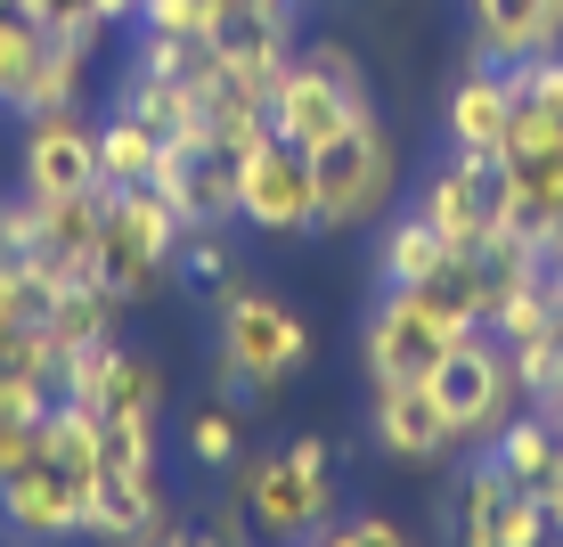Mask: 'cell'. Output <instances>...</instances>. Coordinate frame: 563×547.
<instances>
[{
  "instance_id": "1",
  "label": "cell",
  "mask_w": 563,
  "mask_h": 547,
  "mask_svg": "<svg viewBox=\"0 0 563 547\" xmlns=\"http://www.w3.org/2000/svg\"><path fill=\"white\" fill-rule=\"evenodd\" d=\"M367 114H376V83H367V66L352 57V42H335V33L302 42L286 57L278 90H269V131H278L286 147H302V155L335 147Z\"/></svg>"
},
{
  "instance_id": "2",
  "label": "cell",
  "mask_w": 563,
  "mask_h": 547,
  "mask_svg": "<svg viewBox=\"0 0 563 547\" xmlns=\"http://www.w3.org/2000/svg\"><path fill=\"white\" fill-rule=\"evenodd\" d=\"M238 499L254 515L262 539H310L319 523L343 515V491H335V441L327 434H295L278 449L238 466Z\"/></svg>"
},
{
  "instance_id": "3",
  "label": "cell",
  "mask_w": 563,
  "mask_h": 547,
  "mask_svg": "<svg viewBox=\"0 0 563 547\" xmlns=\"http://www.w3.org/2000/svg\"><path fill=\"white\" fill-rule=\"evenodd\" d=\"M212 360L238 368V376H254L262 393H286V384L310 368V351H319V336H310V319L286 295H262V286H212Z\"/></svg>"
},
{
  "instance_id": "4",
  "label": "cell",
  "mask_w": 563,
  "mask_h": 547,
  "mask_svg": "<svg viewBox=\"0 0 563 547\" xmlns=\"http://www.w3.org/2000/svg\"><path fill=\"white\" fill-rule=\"evenodd\" d=\"M180 238L188 221L172 212L164 188H107V229H99V286L114 303H155L172 278V262H180Z\"/></svg>"
},
{
  "instance_id": "5",
  "label": "cell",
  "mask_w": 563,
  "mask_h": 547,
  "mask_svg": "<svg viewBox=\"0 0 563 547\" xmlns=\"http://www.w3.org/2000/svg\"><path fill=\"white\" fill-rule=\"evenodd\" d=\"M310 172H319V238H352V229H376L384 212H400V147L384 114H367L335 147H319Z\"/></svg>"
},
{
  "instance_id": "6",
  "label": "cell",
  "mask_w": 563,
  "mask_h": 547,
  "mask_svg": "<svg viewBox=\"0 0 563 547\" xmlns=\"http://www.w3.org/2000/svg\"><path fill=\"white\" fill-rule=\"evenodd\" d=\"M424 384H433V401H441V417H450L457 441H490L515 408H531V401H522V384H515V360H507V343H498V327L457 336L433 360V376H424Z\"/></svg>"
},
{
  "instance_id": "7",
  "label": "cell",
  "mask_w": 563,
  "mask_h": 547,
  "mask_svg": "<svg viewBox=\"0 0 563 547\" xmlns=\"http://www.w3.org/2000/svg\"><path fill=\"white\" fill-rule=\"evenodd\" d=\"M441 539L450 547H548L555 523H548V506H539L531 482H515L507 466L482 449V458L457 474L450 506H441Z\"/></svg>"
},
{
  "instance_id": "8",
  "label": "cell",
  "mask_w": 563,
  "mask_h": 547,
  "mask_svg": "<svg viewBox=\"0 0 563 547\" xmlns=\"http://www.w3.org/2000/svg\"><path fill=\"white\" fill-rule=\"evenodd\" d=\"M417 212L441 229V245H450V253H474L490 229L515 221L507 155H465V147H450V155L417 180Z\"/></svg>"
},
{
  "instance_id": "9",
  "label": "cell",
  "mask_w": 563,
  "mask_h": 547,
  "mask_svg": "<svg viewBox=\"0 0 563 547\" xmlns=\"http://www.w3.org/2000/svg\"><path fill=\"white\" fill-rule=\"evenodd\" d=\"M238 221L262 238H319V172L278 131L254 155H238Z\"/></svg>"
},
{
  "instance_id": "10",
  "label": "cell",
  "mask_w": 563,
  "mask_h": 547,
  "mask_svg": "<svg viewBox=\"0 0 563 547\" xmlns=\"http://www.w3.org/2000/svg\"><path fill=\"white\" fill-rule=\"evenodd\" d=\"M25 140H16V180L25 197H82L99 188V123L82 107H49V114H25Z\"/></svg>"
},
{
  "instance_id": "11",
  "label": "cell",
  "mask_w": 563,
  "mask_h": 547,
  "mask_svg": "<svg viewBox=\"0 0 563 547\" xmlns=\"http://www.w3.org/2000/svg\"><path fill=\"white\" fill-rule=\"evenodd\" d=\"M82 515H90V482L57 474L49 458H33L25 474L0 482V539H16V547H74Z\"/></svg>"
},
{
  "instance_id": "12",
  "label": "cell",
  "mask_w": 563,
  "mask_h": 547,
  "mask_svg": "<svg viewBox=\"0 0 563 547\" xmlns=\"http://www.w3.org/2000/svg\"><path fill=\"white\" fill-rule=\"evenodd\" d=\"M367 441H376L393 466H417V474H433V466H450L457 449H465V441L450 434V417H441L433 384H376Z\"/></svg>"
},
{
  "instance_id": "13",
  "label": "cell",
  "mask_w": 563,
  "mask_h": 547,
  "mask_svg": "<svg viewBox=\"0 0 563 547\" xmlns=\"http://www.w3.org/2000/svg\"><path fill=\"white\" fill-rule=\"evenodd\" d=\"M507 131H515V83H507V66L474 57L450 83V99H441V140L465 155H507Z\"/></svg>"
},
{
  "instance_id": "14",
  "label": "cell",
  "mask_w": 563,
  "mask_h": 547,
  "mask_svg": "<svg viewBox=\"0 0 563 547\" xmlns=\"http://www.w3.org/2000/svg\"><path fill=\"white\" fill-rule=\"evenodd\" d=\"M474 57L490 66H522L539 50H563V0H457Z\"/></svg>"
},
{
  "instance_id": "15",
  "label": "cell",
  "mask_w": 563,
  "mask_h": 547,
  "mask_svg": "<svg viewBox=\"0 0 563 547\" xmlns=\"http://www.w3.org/2000/svg\"><path fill=\"white\" fill-rule=\"evenodd\" d=\"M164 523H172L164 482H155V474H114V466H99V482H90V515H82V539H99V547H147Z\"/></svg>"
},
{
  "instance_id": "16",
  "label": "cell",
  "mask_w": 563,
  "mask_h": 547,
  "mask_svg": "<svg viewBox=\"0 0 563 547\" xmlns=\"http://www.w3.org/2000/svg\"><path fill=\"white\" fill-rule=\"evenodd\" d=\"M367 270H376V286H424V278L450 270V245H441V229L417 205H400V212L376 221V262Z\"/></svg>"
},
{
  "instance_id": "17",
  "label": "cell",
  "mask_w": 563,
  "mask_h": 547,
  "mask_svg": "<svg viewBox=\"0 0 563 547\" xmlns=\"http://www.w3.org/2000/svg\"><path fill=\"white\" fill-rule=\"evenodd\" d=\"M114 319H123V303L107 295L99 278H74V286H57L49 310H42V327L66 351H90V343H114Z\"/></svg>"
},
{
  "instance_id": "18",
  "label": "cell",
  "mask_w": 563,
  "mask_h": 547,
  "mask_svg": "<svg viewBox=\"0 0 563 547\" xmlns=\"http://www.w3.org/2000/svg\"><path fill=\"white\" fill-rule=\"evenodd\" d=\"M482 449H490V458L507 466L515 482H531V491H539V482L555 474V458H563V434H555L548 417H539V408H515V417L498 425V434L482 441Z\"/></svg>"
},
{
  "instance_id": "19",
  "label": "cell",
  "mask_w": 563,
  "mask_h": 547,
  "mask_svg": "<svg viewBox=\"0 0 563 547\" xmlns=\"http://www.w3.org/2000/svg\"><path fill=\"white\" fill-rule=\"evenodd\" d=\"M155 155H164V131H147L140 114L114 107L99 123V188H140L155 180Z\"/></svg>"
},
{
  "instance_id": "20",
  "label": "cell",
  "mask_w": 563,
  "mask_h": 547,
  "mask_svg": "<svg viewBox=\"0 0 563 547\" xmlns=\"http://www.w3.org/2000/svg\"><path fill=\"white\" fill-rule=\"evenodd\" d=\"M42 57H49V33L25 9H0V114H25L33 83H42Z\"/></svg>"
},
{
  "instance_id": "21",
  "label": "cell",
  "mask_w": 563,
  "mask_h": 547,
  "mask_svg": "<svg viewBox=\"0 0 563 547\" xmlns=\"http://www.w3.org/2000/svg\"><path fill=\"white\" fill-rule=\"evenodd\" d=\"M229 0H140V33H172V42L188 50H212L229 33Z\"/></svg>"
},
{
  "instance_id": "22",
  "label": "cell",
  "mask_w": 563,
  "mask_h": 547,
  "mask_svg": "<svg viewBox=\"0 0 563 547\" xmlns=\"http://www.w3.org/2000/svg\"><path fill=\"white\" fill-rule=\"evenodd\" d=\"M180 441H188V458H197L205 474H238V466H245V417L229 401H205Z\"/></svg>"
},
{
  "instance_id": "23",
  "label": "cell",
  "mask_w": 563,
  "mask_h": 547,
  "mask_svg": "<svg viewBox=\"0 0 563 547\" xmlns=\"http://www.w3.org/2000/svg\"><path fill=\"white\" fill-rule=\"evenodd\" d=\"M155 458H164V417H131V408L99 417V466H114V474H155Z\"/></svg>"
},
{
  "instance_id": "24",
  "label": "cell",
  "mask_w": 563,
  "mask_h": 547,
  "mask_svg": "<svg viewBox=\"0 0 563 547\" xmlns=\"http://www.w3.org/2000/svg\"><path fill=\"white\" fill-rule=\"evenodd\" d=\"M164 393H172V376L147 360V351H114V384H107V408L99 417H114V408H131V417H164Z\"/></svg>"
},
{
  "instance_id": "25",
  "label": "cell",
  "mask_w": 563,
  "mask_h": 547,
  "mask_svg": "<svg viewBox=\"0 0 563 547\" xmlns=\"http://www.w3.org/2000/svg\"><path fill=\"white\" fill-rule=\"evenodd\" d=\"M172 278H188V286H229V278H238V253H229L221 229H188V238H180V262H172Z\"/></svg>"
},
{
  "instance_id": "26",
  "label": "cell",
  "mask_w": 563,
  "mask_h": 547,
  "mask_svg": "<svg viewBox=\"0 0 563 547\" xmlns=\"http://www.w3.org/2000/svg\"><path fill=\"white\" fill-rule=\"evenodd\" d=\"M16 9H25L42 33H57V42H82V50H99V42H107L99 0H16Z\"/></svg>"
},
{
  "instance_id": "27",
  "label": "cell",
  "mask_w": 563,
  "mask_h": 547,
  "mask_svg": "<svg viewBox=\"0 0 563 547\" xmlns=\"http://www.w3.org/2000/svg\"><path fill=\"white\" fill-rule=\"evenodd\" d=\"M507 83H515V107L563 114V50H539V57H522V66H507Z\"/></svg>"
},
{
  "instance_id": "28",
  "label": "cell",
  "mask_w": 563,
  "mask_h": 547,
  "mask_svg": "<svg viewBox=\"0 0 563 547\" xmlns=\"http://www.w3.org/2000/svg\"><path fill=\"white\" fill-rule=\"evenodd\" d=\"M302 547H417V539L400 532L393 515H335V523H319Z\"/></svg>"
},
{
  "instance_id": "29",
  "label": "cell",
  "mask_w": 563,
  "mask_h": 547,
  "mask_svg": "<svg viewBox=\"0 0 563 547\" xmlns=\"http://www.w3.org/2000/svg\"><path fill=\"white\" fill-rule=\"evenodd\" d=\"M57 393L49 384H33V376H16L9 360H0V425H42V408H49Z\"/></svg>"
},
{
  "instance_id": "30",
  "label": "cell",
  "mask_w": 563,
  "mask_h": 547,
  "mask_svg": "<svg viewBox=\"0 0 563 547\" xmlns=\"http://www.w3.org/2000/svg\"><path fill=\"white\" fill-rule=\"evenodd\" d=\"M212 401H229L238 417H262V408L278 401V393H262L254 376H238V368H221V360H212Z\"/></svg>"
},
{
  "instance_id": "31",
  "label": "cell",
  "mask_w": 563,
  "mask_h": 547,
  "mask_svg": "<svg viewBox=\"0 0 563 547\" xmlns=\"http://www.w3.org/2000/svg\"><path fill=\"white\" fill-rule=\"evenodd\" d=\"M16 253H33V205H25V188L0 197V262H16Z\"/></svg>"
},
{
  "instance_id": "32",
  "label": "cell",
  "mask_w": 563,
  "mask_h": 547,
  "mask_svg": "<svg viewBox=\"0 0 563 547\" xmlns=\"http://www.w3.org/2000/svg\"><path fill=\"white\" fill-rule=\"evenodd\" d=\"M205 532L221 539V547H254V539H262V532H254V515H245V499H221V506L205 515Z\"/></svg>"
},
{
  "instance_id": "33",
  "label": "cell",
  "mask_w": 563,
  "mask_h": 547,
  "mask_svg": "<svg viewBox=\"0 0 563 547\" xmlns=\"http://www.w3.org/2000/svg\"><path fill=\"white\" fill-rule=\"evenodd\" d=\"M33 458H42V425H0V482L25 474Z\"/></svg>"
},
{
  "instance_id": "34",
  "label": "cell",
  "mask_w": 563,
  "mask_h": 547,
  "mask_svg": "<svg viewBox=\"0 0 563 547\" xmlns=\"http://www.w3.org/2000/svg\"><path fill=\"white\" fill-rule=\"evenodd\" d=\"M147 547H221V539H212V532H188V523L172 515V523H164V532H155Z\"/></svg>"
},
{
  "instance_id": "35",
  "label": "cell",
  "mask_w": 563,
  "mask_h": 547,
  "mask_svg": "<svg viewBox=\"0 0 563 547\" xmlns=\"http://www.w3.org/2000/svg\"><path fill=\"white\" fill-rule=\"evenodd\" d=\"M539 506H548V523H555V539H563V458H555V474L539 482Z\"/></svg>"
},
{
  "instance_id": "36",
  "label": "cell",
  "mask_w": 563,
  "mask_h": 547,
  "mask_svg": "<svg viewBox=\"0 0 563 547\" xmlns=\"http://www.w3.org/2000/svg\"><path fill=\"white\" fill-rule=\"evenodd\" d=\"M269 547H302V539H269Z\"/></svg>"
},
{
  "instance_id": "37",
  "label": "cell",
  "mask_w": 563,
  "mask_h": 547,
  "mask_svg": "<svg viewBox=\"0 0 563 547\" xmlns=\"http://www.w3.org/2000/svg\"><path fill=\"white\" fill-rule=\"evenodd\" d=\"M555 303H563V270H555Z\"/></svg>"
},
{
  "instance_id": "38",
  "label": "cell",
  "mask_w": 563,
  "mask_h": 547,
  "mask_svg": "<svg viewBox=\"0 0 563 547\" xmlns=\"http://www.w3.org/2000/svg\"><path fill=\"white\" fill-rule=\"evenodd\" d=\"M548 547H563V539H548Z\"/></svg>"
},
{
  "instance_id": "39",
  "label": "cell",
  "mask_w": 563,
  "mask_h": 547,
  "mask_svg": "<svg viewBox=\"0 0 563 547\" xmlns=\"http://www.w3.org/2000/svg\"><path fill=\"white\" fill-rule=\"evenodd\" d=\"M9 547H16V539H9Z\"/></svg>"
}]
</instances>
